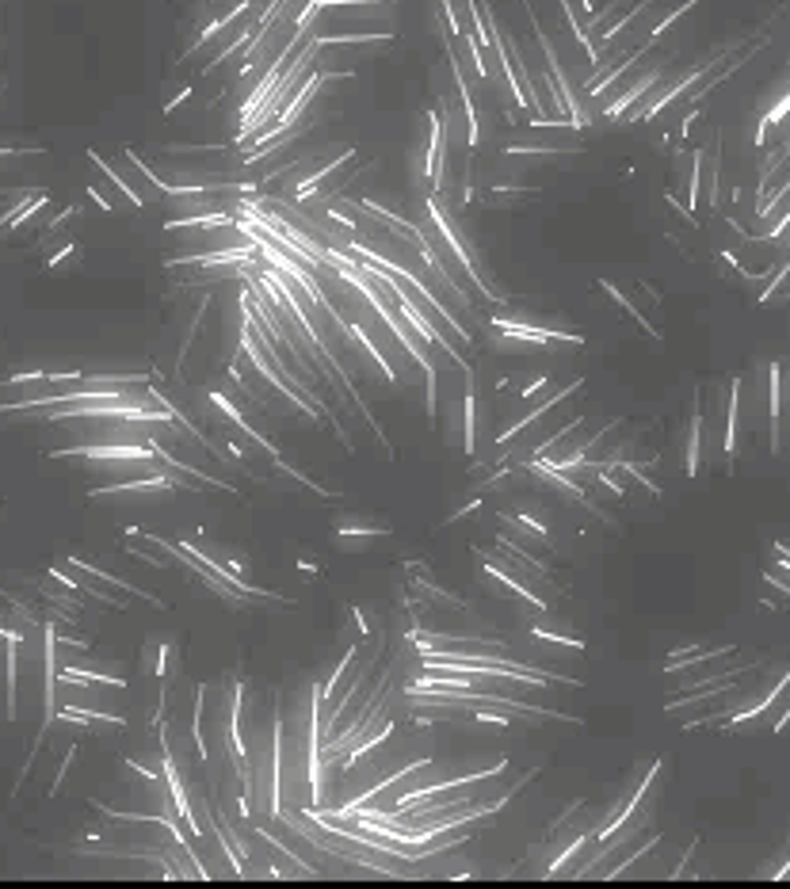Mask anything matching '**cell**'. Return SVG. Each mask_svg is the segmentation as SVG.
I'll return each mask as SVG.
<instances>
[{"label":"cell","instance_id":"2","mask_svg":"<svg viewBox=\"0 0 790 889\" xmlns=\"http://www.w3.org/2000/svg\"><path fill=\"white\" fill-rule=\"evenodd\" d=\"M340 534H389V523H340Z\"/></svg>","mask_w":790,"mask_h":889},{"label":"cell","instance_id":"1","mask_svg":"<svg viewBox=\"0 0 790 889\" xmlns=\"http://www.w3.org/2000/svg\"><path fill=\"white\" fill-rule=\"evenodd\" d=\"M527 195H535V191H527V187H485L481 199H485L489 206H516V202L527 199Z\"/></svg>","mask_w":790,"mask_h":889}]
</instances>
